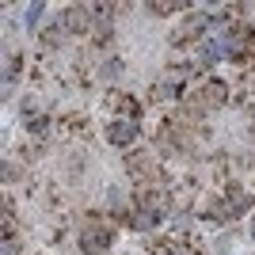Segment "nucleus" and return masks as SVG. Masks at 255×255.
<instances>
[{
    "label": "nucleus",
    "instance_id": "nucleus-7",
    "mask_svg": "<svg viewBox=\"0 0 255 255\" xmlns=\"http://www.w3.org/2000/svg\"><path fill=\"white\" fill-rule=\"evenodd\" d=\"M96 34L99 38H111V19H96Z\"/></svg>",
    "mask_w": 255,
    "mask_h": 255
},
{
    "label": "nucleus",
    "instance_id": "nucleus-3",
    "mask_svg": "<svg viewBox=\"0 0 255 255\" xmlns=\"http://www.w3.org/2000/svg\"><path fill=\"white\" fill-rule=\"evenodd\" d=\"M88 23H92L88 8H69V11L61 15V31H65V34H76V31H88Z\"/></svg>",
    "mask_w": 255,
    "mask_h": 255
},
{
    "label": "nucleus",
    "instance_id": "nucleus-6",
    "mask_svg": "<svg viewBox=\"0 0 255 255\" xmlns=\"http://www.w3.org/2000/svg\"><path fill=\"white\" fill-rule=\"evenodd\" d=\"M42 11H46V4H31V8H27V27H31V31H38V23H42Z\"/></svg>",
    "mask_w": 255,
    "mask_h": 255
},
{
    "label": "nucleus",
    "instance_id": "nucleus-4",
    "mask_svg": "<svg viewBox=\"0 0 255 255\" xmlns=\"http://www.w3.org/2000/svg\"><path fill=\"white\" fill-rule=\"evenodd\" d=\"M202 27H206V19H202V15H194V19H187V23L179 27V34H175V38L183 42V38H191V34H202Z\"/></svg>",
    "mask_w": 255,
    "mask_h": 255
},
{
    "label": "nucleus",
    "instance_id": "nucleus-5",
    "mask_svg": "<svg viewBox=\"0 0 255 255\" xmlns=\"http://www.w3.org/2000/svg\"><path fill=\"white\" fill-rule=\"evenodd\" d=\"M133 225H137V229H152V225H156V210H149V206H141V210L133 213Z\"/></svg>",
    "mask_w": 255,
    "mask_h": 255
},
{
    "label": "nucleus",
    "instance_id": "nucleus-1",
    "mask_svg": "<svg viewBox=\"0 0 255 255\" xmlns=\"http://www.w3.org/2000/svg\"><path fill=\"white\" fill-rule=\"evenodd\" d=\"M107 244H111V233H107V229H96V225H92V229L80 233V248H84L88 255H103Z\"/></svg>",
    "mask_w": 255,
    "mask_h": 255
},
{
    "label": "nucleus",
    "instance_id": "nucleus-2",
    "mask_svg": "<svg viewBox=\"0 0 255 255\" xmlns=\"http://www.w3.org/2000/svg\"><path fill=\"white\" fill-rule=\"evenodd\" d=\"M107 141H111V145L137 141V122H111V126H107Z\"/></svg>",
    "mask_w": 255,
    "mask_h": 255
}]
</instances>
